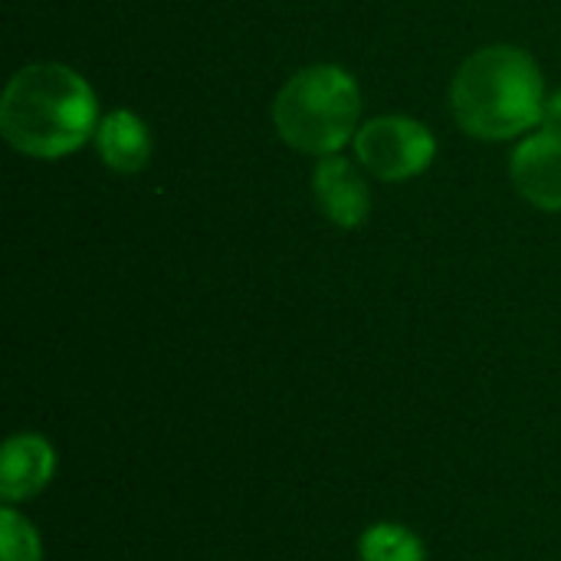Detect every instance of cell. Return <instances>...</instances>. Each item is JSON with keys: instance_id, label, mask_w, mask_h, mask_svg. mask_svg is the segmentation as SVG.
Masks as SVG:
<instances>
[{"instance_id": "6da1fadb", "label": "cell", "mask_w": 561, "mask_h": 561, "mask_svg": "<svg viewBox=\"0 0 561 561\" xmlns=\"http://www.w3.org/2000/svg\"><path fill=\"white\" fill-rule=\"evenodd\" d=\"M99 122L95 92L59 62L20 69L0 99V131L26 158H66L95 135Z\"/></svg>"}, {"instance_id": "7a4b0ae2", "label": "cell", "mask_w": 561, "mask_h": 561, "mask_svg": "<svg viewBox=\"0 0 561 561\" xmlns=\"http://www.w3.org/2000/svg\"><path fill=\"white\" fill-rule=\"evenodd\" d=\"M450 105L460 128L483 141L529 131L546 115V82L519 46H483L454 76Z\"/></svg>"}, {"instance_id": "3957f363", "label": "cell", "mask_w": 561, "mask_h": 561, "mask_svg": "<svg viewBox=\"0 0 561 561\" xmlns=\"http://www.w3.org/2000/svg\"><path fill=\"white\" fill-rule=\"evenodd\" d=\"M362 115V92L348 69L319 62L299 69L273 102V125L286 145L309 154H339Z\"/></svg>"}, {"instance_id": "277c9868", "label": "cell", "mask_w": 561, "mask_h": 561, "mask_svg": "<svg viewBox=\"0 0 561 561\" xmlns=\"http://www.w3.org/2000/svg\"><path fill=\"white\" fill-rule=\"evenodd\" d=\"M355 151L378 181H408L431 168L437 141L427 125L408 115H381L358 128Z\"/></svg>"}, {"instance_id": "5b68a950", "label": "cell", "mask_w": 561, "mask_h": 561, "mask_svg": "<svg viewBox=\"0 0 561 561\" xmlns=\"http://www.w3.org/2000/svg\"><path fill=\"white\" fill-rule=\"evenodd\" d=\"M312 194L319 210L342 230L362 227L371 214V191L348 158L322 154L312 171Z\"/></svg>"}, {"instance_id": "8992f818", "label": "cell", "mask_w": 561, "mask_h": 561, "mask_svg": "<svg viewBox=\"0 0 561 561\" xmlns=\"http://www.w3.org/2000/svg\"><path fill=\"white\" fill-rule=\"evenodd\" d=\"M510 178L516 191L539 210H561V138L552 131L529 135L510 164Z\"/></svg>"}, {"instance_id": "52a82bcc", "label": "cell", "mask_w": 561, "mask_h": 561, "mask_svg": "<svg viewBox=\"0 0 561 561\" xmlns=\"http://www.w3.org/2000/svg\"><path fill=\"white\" fill-rule=\"evenodd\" d=\"M95 148H99V158L118 171V174H138L141 168H148L151 161V135H148V125L128 112V108H115L108 112L99 128H95Z\"/></svg>"}, {"instance_id": "ba28073f", "label": "cell", "mask_w": 561, "mask_h": 561, "mask_svg": "<svg viewBox=\"0 0 561 561\" xmlns=\"http://www.w3.org/2000/svg\"><path fill=\"white\" fill-rule=\"evenodd\" d=\"M53 473V450L39 437H13L3 447L0 483L7 500H26L43 490Z\"/></svg>"}, {"instance_id": "9c48e42d", "label": "cell", "mask_w": 561, "mask_h": 561, "mask_svg": "<svg viewBox=\"0 0 561 561\" xmlns=\"http://www.w3.org/2000/svg\"><path fill=\"white\" fill-rule=\"evenodd\" d=\"M365 561H424L421 542L401 526H378L362 542Z\"/></svg>"}, {"instance_id": "30bf717a", "label": "cell", "mask_w": 561, "mask_h": 561, "mask_svg": "<svg viewBox=\"0 0 561 561\" xmlns=\"http://www.w3.org/2000/svg\"><path fill=\"white\" fill-rule=\"evenodd\" d=\"M0 552L3 561H36L39 559V546H36V533L30 523H23L16 513H3V526H0Z\"/></svg>"}, {"instance_id": "8fae6325", "label": "cell", "mask_w": 561, "mask_h": 561, "mask_svg": "<svg viewBox=\"0 0 561 561\" xmlns=\"http://www.w3.org/2000/svg\"><path fill=\"white\" fill-rule=\"evenodd\" d=\"M542 122H546V131H552V135H559L561 138V89L552 99H546V115H542Z\"/></svg>"}]
</instances>
